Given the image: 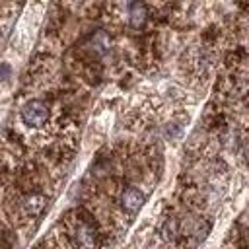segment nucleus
Returning a JSON list of instances; mask_svg holds the SVG:
<instances>
[{"label": "nucleus", "instance_id": "nucleus-1", "mask_svg": "<svg viewBox=\"0 0 249 249\" xmlns=\"http://www.w3.org/2000/svg\"><path fill=\"white\" fill-rule=\"evenodd\" d=\"M21 121L29 128L43 126L49 121V105L41 99H31L21 107Z\"/></svg>", "mask_w": 249, "mask_h": 249}, {"label": "nucleus", "instance_id": "nucleus-2", "mask_svg": "<svg viewBox=\"0 0 249 249\" xmlns=\"http://www.w3.org/2000/svg\"><path fill=\"white\" fill-rule=\"evenodd\" d=\"M72 237L80 249H95V245H97V231H95L93 224L86 218H80L76 222Z\"/></svg>", "mask_w": 249, "mask_h": 249}, {"label": "nucleus", "instance_id": "nucleus-3", "mask_svg": "<svg viewBox=\"0 0 249 249\" xmlns=\"http://www.w3.org/2000/svg\"><path fill=\"white\" fill-rule=\"evenodd\" d=\"M144 200H146L144 193H142L140 189H136V187H126V189L121 193V198H119L121 208H123L128 216H134V214L142 208Z\"/></svg>", "mask_w": 249, "mask_h": 249}, {"label": "nucleus", "instance_id": "nucleus-4", "mask_svg": "<svg viewBox=\"0 0 249 249\" xmlns=\"http://www.w3.org/2000/svg\"><path fill=\"white\" fill-rule=\"evenodd\" d=\"M148 19V10L142 2H132L128 4V23L132 27H142Z\"/></svg>", "mask_w": 249, "mask_h": 249}, {"label": "nucleus", "instance_id": "nucleus-5", "mask_svg": "<svg viewBox=\"0 0 249 249\" xmlns=\"http://www.w3.org/2000/svg\"><path fill=\"white\" fill-rule=\"evenodd\" d=\"M91 45L97 53H105L107 47H109V37L103 33V31H97L93 37H91Z\"/></svg>", "mask_w": 249, "mask_h": 249}, {"label": "nucleus", "instance_id": "nucleus-6", "mask_svg": "<svg viewBox=\"0 0 249 249\" xmlns=\"http://www.w3.org/2000/svg\"><path fill=\"white\" fill-rule=\"evenodd\" d=\"M4 76H10V64H0V78Z\"/></svg>", "mask_w": 249, "mask_h": 249}]
</instances>
